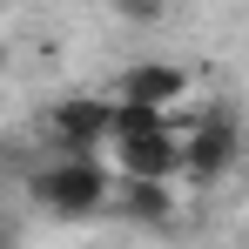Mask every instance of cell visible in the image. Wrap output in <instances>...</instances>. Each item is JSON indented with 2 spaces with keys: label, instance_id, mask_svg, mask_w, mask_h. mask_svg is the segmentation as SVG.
<instances>
[{
  "label": "cell",
  "instance_id": "4",
  "mask_svg": "<svg viewBox=\"0 0 249 249\" xmlns=\"http://www.w3.org/2000/svg\"><path fill=\"white\" fill-rule=\"evenodd\" d=\"M115 162H122L128 182H175L182 175V135L175 128H155V135L115 142Z\"/></svg>",
  "mask_w": 249,
  "mask_h": 249
},
{
  "label": "cell",
  "instance_id": "3",
  "mask_svg": "<svg viewBox=\"0 0 249 249\" xmlns=\"http://www.w3.org/2000/svg\"><path fill=\"white\" fill-rule=\"evenodd\" d=\"M236 155H243V142H236V122L229 115H209V122H196L182 135V168L196 182H222L236 168Z\"/></svg>",
  "mask_w": 249,
  "mask_h": 249
},
{
  "label": "cell",
  "instance_id": "1",
  "mask_svg": "<svg viewBox=\"0 0 249 249\" xmlns=\"http://www.w3.org/2000/svg\"><path fill=\"white\" fill-rule=\"evenodd\" d=\"M34 202L54 209V215H94V209L115 202V182H108V162L101 155H54V162L34 175Z\"/></svg>",
  "mask_w": 249,
  "mask_h": 249
},
{
  "label": "cell",
  "instance_id": "10",
  "mask_svg": "<svg viewBox=\"0 0 249 249\" xmlns=\"http://www.w3.org/2000/svg\"><path fill=\"white\" fill-rule=\"evenodd\" d=\"M0 74H7V41H0Z\"/></svg>",
  "mask_w": 249,
  "mask_h": 249
},
{
  "label": "cell",
  "instance_id": "5",
  "mask_svg": "<svg viewBox=\"0 0 249 249\" xmlns=\"http://www.w3.org/2000/svg\"><path fill=\"white\" fill-rule=\"evenodd\" d=\"M115 101H142V108H175V101H189V68H175V61H142V68H128L122 81H115Z\"/></svg>",
  "mask_w": 249,
  "mask_h": 249
},
{
  "label": "cell",
  "instance_id": "6",
  "mask_svg": "<svg viewBox=\"0 0 249 249\" xmlns=\"http://www.w3.org/2000/svg\"><path fill=\"white\" fill-rule=\"evenodd\" d=\"M115 215H128V222H168V215H175V189H168V182H128L122 175Z\"/></svg>",
  "mask_w": 249,
  "mask_h": 249
},
{
  "label": "cell",
  "instance_id": "9",
  "mask_svg": "<svg viewBox=\"0 0 249 249\" xmlns=\"http://www.w3.org/2000/svg\"><path fill=\"white\" fill-rule=\"evenodd\" d=\"M0 249H20V229H14L7 215H0Z\"/></svg>",
  "mask_w": 249,
  "mask_h": 249
},
{
  "label": "cell",
  "instance_id": "8",
  "mask_svg": "<svg viewBox=\"0 0 249 249\" xmlns=\"http://www.w3.org/2000/svg\"><path fill=\"white\" fill-rule=\"evenodd\" d=\"M108 7H115L122 20H135V27H155V20L168 14V0H108Z\"/></svg>",
  "mask_w": 249,
  "mask_h": 249
},
{
  "label": "cell",
  "instance_id": "2",
  "mask_svg": "<svg viewBox=\"0 0 249 249\" xmlns=\"http://www.w3.org/2000/svg\"><path fill=\"white\" fill-rule=\"evenodd\" d=\"M47 142L61 155H101V142H115V101L101 94H68L47 115Z\"/></svg>",
  "mask_w": 249,
  "mask_h": 249
},
{
  "label": "cell",
  "instance_id": "7",
  "mask_svg": "<svg viewBox=\"0 0 249 249\" xmlns=\"http://www.w3.org/2000/svg\"><path fill=\"white\" fill-rule=\"evenodd\" d=\"M168 128L162 108H142V101H115V142H135V135H155Z\"/></svg>",
  "mask_w": 249,
  "mask_h": 249
}]
</instances>
